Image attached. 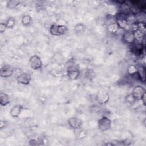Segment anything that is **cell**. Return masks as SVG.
<instances>
[{
    "instance_id": "6da1fadb",
    "label": "cell",
    "mask_w": 146,
    "mask_h": 146,
    "mask_svg": "<svg viewBox=\"0 0 146 146\" xmlns=\"http://www.w3.org/2000/svg\"><path fill=\"white\" fill-rule=\"evenodd\" d=\"M129 15L127 13L121 11L116 14V23L119 28L123 29L127 31H129V25L128 23Z\"/></svg>"
},
{
    "instance_id": "7a4b0ae2",
    "label": "cell",
    "mask_w": 146,
    "mask_h": 146,
    "mask_svg": "<svg viewBox=\"0 0 146 146\" xmlns=\"http://www.w3.org/2000/svg\"><path fill=\"white\" fill-rule=\"evenodd\" d=\"M68 30V28L66 26L53 24L50 27V33L55 36H59L61 35L64 34Z\"/></svg>"
},
{
    "instance_id": "3957f363",
    "label": "cell",
    "mask_w": 146,
    "mask_h": 146,
    "mask_svg": "<svg viewBox=\"0 0 146 146\" xmlns=\"http://www.w3.org/2000/svg\"><path fill=\"white\" fill-rule=\"evenodd\" d=\"M98 128L102 132L107 131L110 129L111 126V120L106 116L102 117L98 121Z\"/></svg>"
},
{
    "instance_id": "277c9868",
    "label": "cell",
    "mask_w": 146,
    "mask_h": 146,
    "mask_svg": "<svg viewBox=\"0 0 146 146\" xmlns=\"http://www.w3.org/2000/svg\"><path fill=\"white\" fill-rule=\"evenodd\" d=\"M29 63L30 67L34 70H38L42 66V60L40 58L36 55H34L30 57Z\"/></svg>"
},
{
    "instance_id": "5b68a950",
    "label": "cell",
    "mask_w": 146,
    "mask_h": 146,
    "mask_svg": "<svg viewBox=\"0 0 146 146\" xmlns=\"http://www.w3.org/2000/svg\"><path fill=\"white\" fill-rule=\"evenodd\" d=\"M67 75L68 78L71 80H74L77 79L80 75L79 70L75 66H70L67 68Z\"/></svg>"
},
{
    "instance_id": "8992f818",
    "label": "cell",
    "mask_w": 146,
    "mask_h": 146,
    "mask_svg": "<svg viewBox=\"0 0 146 146\" xmlns=\"http://www.w3.org/2000/svg\"><path fill=\"white\" fill-rule=\"evenodd\" d=\"M13 71L14 70L11 66L9 64H5L3 65L1 68L0 75L1 77L8 78L12 75Z\"/></svg>"
},
{
    "instance_id": "52a82bcc",
    "label": "cell",
    "mask_w": 146,
    "mask_h": 146,
    "mask_svg": "<svg viewBox=\"0 0 146 146\" xmlns=\"http://www.w3.org/2000/svg\"><path fill=\"white\" fill-rule=\"evenodd\" d=\"M145 93V89L140 86H135L133 88V91L132 92V94L133 95V96L135 97L136 100H141L142 96H143V95Z\"/></svg>"
},
{
    "instance_id": "ba28073f",
    "label": "cell",
    "mask_w": 146,
    "mask_h": 146,
    "mask_svg": "<svg viewBox=\"0 0 146 146\" xmlns=\"http://www.w3.org/2000/svg\"><path fill=\"white\" fill-rule=\"evenodd\" d=\"M17 80L19 83L27 85L30 83L31 80V76L29 74L24 72L19 75L17 78Z\"/></svg>"
},
{
    "instance_id": "9c48e42d",
    "label": "cell",
    "mask_w": 146,
    "mask_h": 146,
    "mask_svg": "<svg viewBox=\"0 0 146 146\" xmlns=\"http://www.w3.org/2000/svg\"><path fill=\"white\" fill-rule=\"evenodd\" d=\"M68 125L74 129H78L83 124V121L78 117H71L68 120Z\"/></svg>"
},
{
    "instance_id": "30bf717a",
    "label": "cell",
    "mask_w": 146,
    "mask_h": 146,
    "mask_svg": "<svg viewBox=\"0 0 146 146\" xmlns=\"http://www.w3.org/2000/svg\"><path fill=\"white\" fill-rule=\"evenodd\" d=\"M123 39L128 44L133 43L135 40L133 31L129 30L125 32L123 35Z\"/></svg>"
},
{
    "instance_id": "8fae6325",
    "label": "cell",
    "mask_w": 146,
    "mask_h": 146,
    "mask_svg": "<svg viewBox=\"0 0 146 146\" xmlns=\"http://www.w3.org/2000/svg\"><path fill=\"white\" fill-rule=\"evenodd\" d=\"M96 99L99 104H103L104 103H106L108 101L109 96L107 92L101 91L96 96Z\"/></svg>"
},
{
    "instance_id": "7c38bea8",
    "label": "cell",
    "mask_w": 146,
    "mask_h": 146,
    "mask_svg": "<svg viewBox=\"0 0 146 146\" xmlns=\"http://www.w3.org/2000/svg\"><path fill=\"white\" fill-rule=\"evenodd\" d=\"M144 50V47L141 43L135 44L132 47V52L136 56H140L142 55Z\"/></svg>"
},
{
    "instance_id": "4fadbf2b",
    "label": "cell",
    "mask_w": 146,
    "mask_h": 146,
    "mask_svg": "<svg viewBox=\"0 0 146 146\" xmlns=\"http://www.w3.org/2000/svg\"><path fill=\"white\" fill-rule=\"evenodd\" d=\"M137 75L139 79L143 83L145 82V67L143 65H141L137 67Z\"/></svg>"
},
{
    "instance_id": "5bb4252c",
    "label": "cell",
    "mask_w": 146,
    "mask_h": 146,
    "mask_svg": "<svg viewBox=\"0 0 146 146\" xmlns=\"http://www.w3.org/2000/svg\"><path fill=\"white\" fill-rule=\"evenodd\" d=\"M22 110V107L20 105H15L11 108L10 115L13 117H18Z\"/></svg>"
},
{
    "instance_id": "9a60e30c",
    "label": "cell",
    "mask_w": 146,
    "mask_h": 146,
    "mask_svg": "<svg viewBox=\"0 0 146 146\" xmlns=\"http://www.w3.org/2000/svg\"><path fill=\"white\" fill-rule=\"evenodd\" d=\"M9 103H10V99L8 95L4 92H1L0 93V104L3 106H5Z\"/></svg>"
},
{
    "instance_id": "2e32d148",
    "label": "cell",
    "mask_w": 146,
    "mask_h": 146,
    "mask_svg": "<svg viewBox=\"0 0 146 146\" xmlns=\"http://www.w3.org/2000/svg\"><path fill=\"white\" fill-rule=\"evenodd\" d=\"M133 33L135 40L141 43L142 42V41H143L145 34H144L143 32H141L139 30H136L135 31H133Z\"/></svg>"
},
{
    "instance_id": "e0dca14e",
    "label": "cell",
    "mask_w": 146,
    "mask_h": 146,
    "mask_svg": "<svg viewBox=\"0 0 146 146\" xmlns=\"http://www.w3.org/2000/svg\"><path fill=\"white\" fill-rule=\"evenodd\" d=\"M119 29V27L116 23H111L107 27L108 32H110V33H112V34L116 33L118 31Z\"/></svg>"
},
{
    "instance_id": "ac0fdd59",
    "label": "cell",
    "mask_w": 146,
    "mask_h": 146,
    "mask_svg": "<svg viewBox=\"0 0 146 146\" xmlns=\"http://www.w3.org/2000/svg\"><path fill=\"white\" fill-rule=\"evenodd\" d=\"M32 22V18L29 15H24L22 18V23L23 26L30 25Z\"/></svg>"
},
{
    "instance_id": "d6986e66",
    "label": "cell",
    "mask_w": 146,
    "mask_h": 146,
    "mask_svg": "<svg viewBox=\"0 0 146 146\" xmlns=\"http://www.w3.org/2000/svg\"><path fill=\"white\" fill-rule=\"evenodd\" d=\"M127 71H128V73L131 75L137 74V67L135 65H131L128 67Z\"/></svg>"
},
{
    "instance_id": "ffe728a7",
    "label": "cell",
    "mask_w": 146,
    "mask_h": 146,
    "mask_svg": "<svg viewBox=\"0 0 146 146\" xmlns=\"http://www.w3.org/2000/svg\"><path fill=\"white\" fill-rule=\"evenodd\" d=\"M7 28H13L15 25V19L13 17H9L5 23Z\"/></svg>"
},
{
    "instance_id": "44dd1931",
    "label": "cell",
    "mask_w": 146,
    "mask_h": 146,
    "mask_svg": "<svg viewBox=\"0 0 146 146\" xmlns=\"http://www.w3.org/2000/svg\"><path fill=\"white\" fill-rule=\"evenodd\" d=\"M125 100H127V102L130 104H133L136 100L135 98V97L133 96V95H132V93L128 94L125 98Z\"/></svg>"
},
{
    "instance_id": "7402d4cb",
    "label": "cell",
    "mask_w": 146,
    "mask_h": 146,
    "mask_svg": "<svg viewBox=\"0 0 146 146\" xmlns=\"http://www.w3.org/2000/svg\"><path fill=\"white\" fill-rule=\"evenodd\" d=\"M84 26L82 23H78L75 26V30L77 33H81L84 30Z\"/></svg>"
},
{
    "instance_id": "603a6c76",
    "label": "cell",
    "mask_w": 146,
    "mask_h": 146,
    "mask_svg": "<svg viewBox=\"0 0 146 146\" xmlns=\"http://www.w3.org/2000/svg\"><path fill=\"white\" fill-rule=\"evenodd\" d=\"M19 3V2L16 1H10L7 3V7L10 8H13L15 7L16 6H17Z\"/></svg>"
},
{
    "instance_id": "cb8c5ba5",
    "label": "cell",
    "mask_w": 146,
    "mask_h": 146,
    "mask_svg": "<svg viewBox=\"0 0 146 146\" xmlns=\"http://www.w3.org/2000/svg\"><path fill=\"white\" fill-rule=\"evenodd\" d=\"M6 28H7V26H6L5 23H1L0 24V31H1V33H3L5 31V30L6 29Z\"/></svg>"
},
{
    "instance_id": "d4e9b609",
    "label": "cell",
    "mask_w": 146,
    "mask_h": 146,
    "mask_svg": "<svg viewBox=\"0 0 146 146\" xmlns=\"http://www.w3.org/2000/svg\"><path fill=\"white\" fill-rule=\"evenodd\" d=\"M29 144L31 145H39V144L38 143V141L34 139H31L29 141Z\"/></svg>"
},
{
    "instance_id": "484cf974",
    "label": "cell",
    "mask_w": 146,
    "mask_h": 146,
    "mask_svg": "<svg viewBox=\"0 0 146 146\" xmlns=\"http://www.w3.org/2000/svg\"><path fill=\"white\" fill-rule=\"evenodd\" d=\"M145 96H146V93H145V94L143 95V96H142V98H141V100H142L143 103V104H144V106H145V104H146V102H145Z\"/></svg>"
},
{
    "instance_id": "4316f807",
    "label": "cell",
    "mask_w": 146,
    "mask_h": 146,
    "mask_svg": "<svg viewBox=\"0 0 146 146\" xmlns=\"http://www.w3.org/2000/svg\"><path fill=\"white\" fill-rule=\"evenodd\" d=\"M5 121H3V120H1V123H0V128H1V129H2L3 127H5Z\"/></svg>"
}]
</instances>
